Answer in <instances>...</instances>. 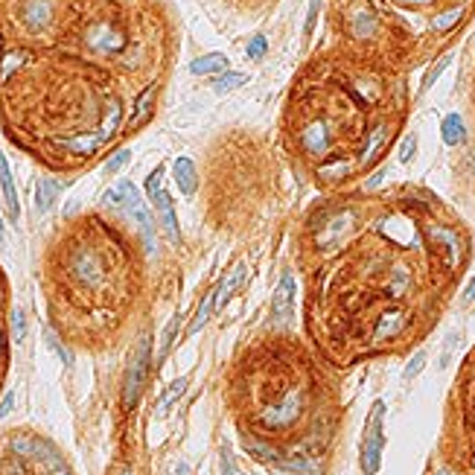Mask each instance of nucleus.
<instances>
[{"instance_id":"obj_1","label":"nucleus","mask_w":475,"mask_h":475,"mask_svg":"<svg viewBox=\"0 0 475 475\" xmlns=\"http://www.w3.org/2000/svg\"><path fill=\"white\" fill-rule=\"evenodd\" d=\"M409 105V73L332 44L315 53L292 82L286 137L312 170L347 161L356 175H365L400 137Z\"/></svg>"},{"instance_id":"obj_2","label":"nucleus","mask_w":475,"mask_h":475,"mask_svg":"<svg viewBox=\"0 0 475 475\" xmlns=\"http://www.w3.org/2000/svg\"><path fill=\"white\" fill-rule=\"evenodd\" d=\"M475 0H330L335 44L411 73L449 50Z\"/></svg>"},{"instance_id":"obj_3","label":"nucleus","mask_w":475,"mask_h":475,"mask_svg":"<svg viewBox=\"0 0 475 475\" xmlns=\"http://www.w3.org/2000/svg\"><path fill=\"white\" fill-rule=\"evenodd\" d=\"M117 187H120V192H123V201H120L123 213L137 225V231H141L143 242H146V251L152 254V251H155V219H152L146 201L141 199V192H137V187L132 184L129 178L117 181Z\"/></svg>"},{"instance_id":"obj_4","label":"nucleus","mask_w":475,"mask_h":475,"mask_svg":"<svg viewBox=\"0 0 475 475\" xmlns=\"http://www.w3.org/2000/svg\"><path fill=\"white\" fill-rule=\"evenodd\" d=\"M382 420H385V402H373L365 426V438H361V469H365V475H376V469L382 464V446H385Z\"/></svg>"},{"instance_id":"obj_5","label":"nucleus","mask_w":475,"mask_h":475,"mask_svg":"<svg viewBox=\"0 0 475 475\" xmlns=\"http://www.w3.org/2000/svg\"><path fill=\"white\" fill-rule=\"evenodd\" d=\"M149 361H152V344H149V339H143L132 356L129 370H125V382H123V409L125 411H132L137 400H141V391L149 376Z\"/></svg>"},{"instance_id":"obj_6","label":"nucleus","mask_w":475,"mask_h":475,"mask_svg":"<svg viewBox=\"0 0 475 475\" xmlns=\"http://www.w3.org/2000/svg\"><path fill=\"white\" fill-rule=\"evenodd\" d=\"M295 292H298V283H295V274H283L280 283H277L274 295H271V318L277 324H283V321L292 318L295 312Z\"/></svg>"},{"instance_id":"obj_7","label":"nucleus","mask_w":475,"mask_h":475,"mask_svg":"<svg viewBox=\"0 0 475 475\" xmlns=\"http://www.w3.org/2000/svg\"><path fill=\"white\" fill-rule=\"evenodd\" d=\"M158 93H161V85H152V88H146V91L134 100L132 114H129V120H125V129H123L125 134L143 129V125L152 120V114H155V105H158Z\"/></svg>"},{"instance_id":"obj_8","label":"nucleus","mask_w":475,"mask_h":475,"mask_svg":"<svg viewBox=\"0 0 475 475\" xmlns=\"http://www.w3.org/2000/svg\"><path fill=\"white\" fill-rule=\"evenodd\" d=\"M460 426L469 440V460L475 458V368L469 370V379L464 385V411H460Z\"/></svg>"},{"instance_id":"obj_9","label":"nucleus","mask_w":475,"mask_h":475,"mask_svg":"<svg viewBox=\"0 0 475 475\" xmlns=\"http://www.w3.org/2000/svg\"><path fill=\"white\" fill-rule=\"evenodd\" d=\"M0 190H3V201H6V210L9 219L18 222L21 216V201H18V190H15V178H12V170L6 163V155L0 152Z\"/></svg>"},{"instance_id":"obj_10","label":"nucleus","mask_w":475,"mask_h":475,"mask_svg":"<svg viewBox=\"0 0 475 475\" xmlns=\"http://www.w3.org/2000/svg\"><path fill=\"white\" fill-rule=\"evenodd\" d=\"M152 204H155V210H158V219H161V225L166 231V236L170 240H181V231H178V219H175V207H172V199H170V192L161 190L155 199H152Z\"/></svg>"},{"instance_id":"obj_11","label":"nucleus","mask_w":475,"mask_h":475,"mask_svg":"<svg viewBox=\"0 0 475 475\" xmlns=\"http://www.w3.org/2000/svg\"><path fill=\"white\" fill-rule=\"evenodd\" d=\"M228 67H231V62L225 53H204L195 62H190V73L192 76H219V73H225Z\"/></svg>"},{"instance_id":"obj_12","label":"nucleus","mask_w":475,"mask_h":475,"mask_svg":"<svg viewBox=\"0 0 475 475\" xmlns=\"http://www.w3.org/2000/svg\"><path fill=\"white\" fill-rule=\"evenodd\" d=\"M245 271H248V265L245 262H236L233 269L225 277H222V283L216 286V310H219V306H225L236 295V289H240L242 280H245Z\"/></svg>"},{"instance_id":"obj_13","label":"nucleus","mask_w":475,"mask_h":475,"mask_svg":"<svg viewBox=\"0 0 475 475\" xmlns=\"http://www.w3.org/2000/svg\"><path fill=\"white\" fill-rule=\"evenodd\" d=\"M172 175H175V184L184 195H192L195 187H199V172H195V163L190 158H178L172 163Z\"/></svg>"},{"instance_id":"obj_14","label":"nucleus","mask_w":475,"mask_h":475,"mask_svg":"<svg viewBox=\"0 0 475 475\" xmlns=\"http://www.w3.org/2000/svg\"><path fill=\"white\" fill-rule=\"evenodd\" d=\"M440 134L446 146H460L467 143V125L460 120V114H446L440 123Z\"/></svg>"},{"instance_id":"obj_15","label":"nucleus","mask_w":475,"mask_h":475,"mask_svg":"<svg viewBox=\"0 0 475 475\" xmlns=\"http://www.w3.org/2000/svg\"><path fill=\"white\" fill-rule=\"evenodd\" d=\"M55 195H59V184H55L53 178H38V184H35V210L47 213L53 207V201H55Z\"/></svg>"},{"instance_id":"obj_16","label":"nucleus","mask_w":475,"mask_h":475,"mask_svg":"<svg viewBox=\"0 0 475 475\" xmlns=\"http://www.w3.org/2000/svg\"><path fill=\"white\" fill-rule=\"evenodd\" d=\"M213 310H216V289H210L207 295L201 298V303H199V310H195V318H192V324H190V335H195L199 332L207 321H210V315H213Z\"/></svg>"},{"instance_id":"obj_17","label":"nucleus","mask_w":475,"mask_h":475,"mask_svg":"<svg viewBox=\"0 0 475 475\" xmlns=\"http://www.w3.org/2000/svg\"><path fill=\"white\" fill-rule=\"evenodd\" d=\"M245 449H248L251 455H254L257 460H265V464H280V460H283V455L277 452L271 443L257 440V438H248V440H245Z\"/></svg>"},{"instance_id":"obj_18","label":"nucleus","mask_w":475,"mask_h":475,"mask_svg":"<svg viewBox=\"0 0 475 475\" xmlns=\"http://www.w3.org/2000/svg\"><path fill=\"white\" fill-rule=\"evenodd\" d=\"M277 469H283V472H289V475H321L312 458H292V460L283 458L280 464H277Z\"/></svg>"},{"instance_id":"obj_19","label":"nucleus","mask_w":475,"mask_h":475,"mask_svg":"<svg viewBox=\"0 0 475 475\" xmlns=\"http://www.w3.org/2000/svg\"><path fill=\"white\" fill-rule=\"evenodd\" d=\"M240 85H245V73H236V71H225V73H219L213 79V91L216 93H231Z\"/></svg>"},{"instance_id":"obj_20","label":"nucleus","mask_w":475,"mask_h":475,"mask_svg":"<svg viewBox=\"0 0 475 475\" xmlns=\"http://www.w3.org/2000/svg\"><path fill=\"white\" fill-rule=\"evenodd\" d=\"M184 391H187V379L181 376V379H175L170 388H166V394L161 397V402H158V417H163L166 411H170V409H172V402H175L181 394H184Z\"/></svg>"},{"instance_id":"obj_21","label":"nucleus","mask_w":475,"mask_h":475,"mask_svg":"<svg viewBox=\"0 0 475 475\" xmlns=\"http://www.w3.org/2000/svg\"><path fill=\"white\" fill-rule=\"evenodd\" d=\"M265 50H269V41H265L262 35H254L248 41V47H245V59L248 62H260L265 55Z\"/></svg>"},{"instance_id":"obj_22","label":"nucleus","mask_w":475,"mask_h":475,"mask_svg":"<svg viewBox=\"0 0 475 475\" xmlns=\"http://www.w3.org/2000/svg\"><path fill=\"white\" fill-rule=\"evenodd\" d=\"M129 161H132V152H129V149H120V152H114V158H111V161L105 163V172H108V175H114V172H120Z\"/></svg>"},{"instance_id":"obj_23","label":"nucleus","mask_w":475,"mask_h":475,"mask_svg":"<svg viewBox=\"0 0 475 475\" xmlns=\"http://www.w3.org/2000/svg\"><path fill=\"white\" fill-rule=\"evenodd\" d=\"M175 332H178V315L166 324V330H163V341H161V359L170 353V347H172V341H175Z\"/></svg>"},{"instance_id":"obj_24","label":"nucleus","mask_w":475,"mask_h":475,"mask_svg":"<svg viewBox=\"0 0 475 475\" xmlns=\"http://www.w3.org/2000/svg\"><path fill=\"white\" fill-rule=\"evenodd\" d=\"M161 181H163V166H158V170L146 178V195H149V201L155 199V195L163 190V187H161Z\"/></svg>"},{"instance_id":"obj_25","label":"nucleus","mask_w":475,"mask_h":475,"mask_svg":"<svg viewBox=\"0 0 475 475\" xmlns=\"http://www.w3.org/2000/svg\"><path fill=\"white\" fill-rule=\"evenodd\" d=\"M324 0H310V12H306V26H303V35H312L315 33V21H318V12Z\"/></svg>"},{"instance_id":"obj_26","label":"nucleus","mask_w":475,"mask_h":475,"mask_svg":"<svg viewBox=\"0 0 475 475\" xmlns=\"http://www.w3.org/2000/svg\"><path fill=\"white\" fill-rule=\"evenodd\" d=\"M12 332H15V341H24V335H26V318L21 310L12 312Z\"/></svg>"},{"instance_id":"obj_27","label":"nucleus","mask_w":475,"mask_h":475,"mask_svg":"<svg viewBox=\"0 0 475 475\" xmlns=\"http://www.w3.org/2000/svg\"><path fill=\"white\" fill-rule=\"evenodd\" d=\"M414 149H417V137H414V134H409V137L402 141V146H400V161H402V163H409V161L414 158Z\"/></svg>"},{"instance_id":"obj_28","label":"nucleus","mask_w":475,"mask_h":475,"mask_svg":"<svg viewBox=\"0 0 475 475\" xmlns=\"http://www.w3.org/2000/svg\"><path fill=\"white\" fill-rule=\"evenodd\" d=\"M423 365H426V353L420 350V353H417V356L409 361V368H405V379H414V376L423 370Z\"/></svg>"},{"instance_id":"obj_29","label":"nucleus","mask_w":475,"mask_h":475,"mask_svg":"<svg viewBox=\"0 0 475 475\" xmlns=\"http://www.w3.org/2000/svg\"><path fill=\"white\" fill-rule=\"evenodd\" d=\"M222 475H242V469L236 467V460H233V455L228 449L222 452Z\"/></svg>"},{"instance_id":"obj_30","label":"nucleus","mask_w":475,"mask_h":475,"mask_svg":"<svg viewBox=\"0 0 475 475\" xmlns=\"http://www.w3.org/2000/svg\"><path fill=\"white\" fill-rule=\"evenodd\" d=\"M446 64H449V55H446V53H443V55H440V59H438V64H435V67H431V73L426 76V82H423V88H429V85H431V82H435V79H438V76H440V73L446 71Z\"/></svg>"},{"instance_id":"obj_31","label":"nucleus","mask_w":475,"mask_h":475,"mask_svg":"<svg viewBox=\"0 0 475 475\" xmlns=\"http://www.w3.org/2000/svg\"><path fill=\"white\" fill-rule=\"evenodd\" d=\"M12 405H15V397H12V394H6V400L0 402V417H6V414L12 411Z\"/></svg>"},{"instance_id":"obj_32","label":"nucleus","mask_w":475,"mask_h":475,"mask_svg":"<svg viewBox=\"0 0 475 475\" xmlns=\"http://www.w3.org/2000/svg\"><path fill=\"white\" fill-rule=\"evenodd\" d=\"M469 102L475 108V59H472V73H469Z\"/></svg>"},{"instance_id":"obj_33","label":"nucleus","mask_w":475,"mask_h":475,"mask_svg":"<svg viewBox=\"0 0 475 475\" xmlns=\"http://www.w3.org/2000/svg\"><path fill=\"white\" fill-rule=\"evenodd\" d=\"M464 301H467V303H472V301H475V277L469 280V286H467V292H464Z\"/></svg>"},{"instance_id":"obj_34","label":"nucleus","mask_w":475,"mask_h":475,"mask_svg":"<svg viewBox=\"0 0 475 475\" xmlns=\"http://www.w3.org/2000/svg\"><path fill=\"white\" fill-rule=\"evenodd\" d=\"M6 353V335H3V330H0V356Z\"/></svg>"},{"instance_id":"obj_35","label":"nucleus","mask_w":475,"mask_h":475,"mask_svg":"<svg viewBox=\"0 0 475 475\" xmlns=\"http://www.w3.org/2000/svg\"><path fill=\"white\" fill-rule=\"evenodd\" d=\"M117 475H134V472H132V467H120Z\"/></svg>"},{"instance_id":"obj_36","label":"nucleus","mask_w":475,"mask_h":475,"mask_svg":"<svg viewBox=\"0 0 475 475\" xmlns=\"http://www.w3.org/2000/svg\"><path fill=\"white\" fill-rule=\"evenodd\" d=\"M438 475H452V472L449 469H438Z\"/></svg>"},{"instance_id":"obj_37","label":"nucleus","mask_w":475,"mask_h":475,"mask_svg":"<svg viewBox=\"0 0 475 475\" xmlns=\"http://www.w3.org/2000/svg\"><path fill=\"white\" fill-rule=\"evenodd\" d=\"M0 233H3V225H0Z\"/></svg>"}]
</instances>
